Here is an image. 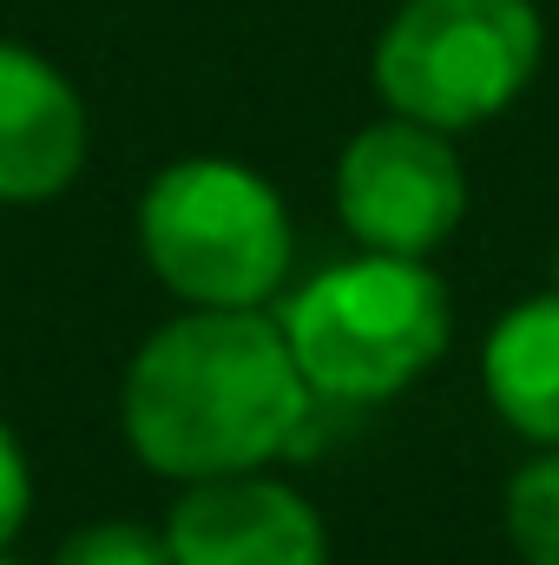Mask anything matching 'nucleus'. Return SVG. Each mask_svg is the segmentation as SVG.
I'll use <instances>...</instances> for the list:
<instances>
[{"mask_svg":"<svg viewBox=\"0 0 559 565\" xmlns=\"http://www.w3.org/2000/svg\"><path fill=\"white\" fill-rule=\"evenodd\" d=\"M323 408H369L421 382L454 335L441 277L421 257H349L303 282L277 316Z\"/></svg>","mask_w":559,"mask_h":565,"instance_id":"2","label":"nucleus"},{"mask_svg":"<svg viewBox=\"0 0 559 565\" xmlns=\"http://www.w3.org/2000/svg\"><path fill=\"white\" fill-rule=\"evenodd\" d=\"M145 270L191 309H264L289 277L296 231L277 184L238 158H178L139 198Z\"/></svg>","mask_w":559,"mask_h":565,"instance_id":"3","label":"nucleus"},{"mask_svg":"<svg viewBox=\"0 0 559 565\" xmlns=\"http://www.w3.org/2000/svg\"><path fill=\"white\" fill-rule=\"evenodd\" d=\"M27 513H33V473H27L20 440L0 427V553H7V540L27 526Z\"/></svg>","mask_w":559,"mask_h":565,"instance_id":"11","label":"nucleus"},{"mask_svg":"<svg viewBox=\"0 0 559 565\" xmlns=\"http://www.w3.org/2000/svg\"><path fill=\"white\" fill-rule=\"evenodd\" d=\"M534 0H402L376 40V93L395 119L467 132L500 119L540 73Z\"/></svg>","mask_w":559,"mask_h":565,"instance_id":"4","label":"nucleus"},{"mask_svg":"<svg viewBox=\"0 0 559 565\" xmlns=\"http://www.w3.org/2000/svg\"><path fill=\"white\" fill-rule=\"evenodd\" d=\"M507 540L527 565H559V447L507 480Z\"/></svg>","mask_w":559,"mask_h":565,"instance_id":"9","label":"nucleus"},{"mask_svg":"<svg viewBox=\"0 0 559 565\" xmlns=\"http://www.w3.org/2000/svg\"><path fill=\"white\" fill-rule=\"evenodd\" d=\"M336 211L362 250L428 257L467 217V171L447 132L415 119L362 126L336 158Z\"/></svg>","mask_w":559,"mask_h":565,"instance_id":"5","label":"nucleus"},{"mask_svg":"<svg viewBox=\"0 0 559 565\" xmlns=\"http://www.w3.org/2000/svg\"><path fill=\"white\" fill-rule=\"evenodd\" d=\"M86 164V106L73 79L20 46L0 40V204H46Z\"/></svg>","mask_w":559,"mask_h":565,"instance_id":"7","label":"nucleus"},{"mask_svg":"<svg viewBox=\"0 0 559 565\" xmlns=\"http://www.w3.org/2000/svg\"><path fill=\"white\" fill-rule=\"evenodd\" d=\"M0 565H13V559H0Z\"/></svg>","mask_w":559,"mask_h":565,"instance_id":"12","label":"nucleus"},{"mask_svg":"<svg viewBox=\"0 0 559 565\" xmlns=\"http://www.w3.org/2000/svg\"><path fill=\"white\" fill-rule=\"evenodd\" d=\"M171 565H329L316 507L271 473L198 480L165 520Z\"/></svg>","mask_w":559,"mask_h":565,"instance_id":"6","label":"nucleus"},{"mask_svg":"<svg viewBox=\"0 0 559 565\" xmlns=\"http://www.w3.org/2000/svg\"><path fill=\"white\" fill-rule=\"evenodd\" d=\"M487 402L540 447H559V289L514 302L481 349Z\"/></svg>","mask_w":559,"mask_h":565,"instance_id":"8","label":"nucleus"},{"mask_svg":"<svg viewBox=\"0 0 559 565\" xmlns=\"http://www.w3.org/2000/svg\"><path fill=\"white\" fill-rule=\"evenodd\" d=\"M53 565H171V553H165V533L139 520H93L53 553Z\"/></svg>","mask_w":559,"mask_h":565,"instance_id":"10","label":"nucleus"},{"mask_svg":"<svg viewBox=\"0 0 559 565\" xmlns=\"http://www.w3.org/2000/svg\"><path fill=\"white\" fill-rule=\"evenodd\" d=\"M126 440L165 480L264 473L309 447L316 395L264 309H184L126 369Z\"/></svg>","mask_w":559,"mask_h":565,"instance_id":"1","label":"nucleus"}]
</instances>
